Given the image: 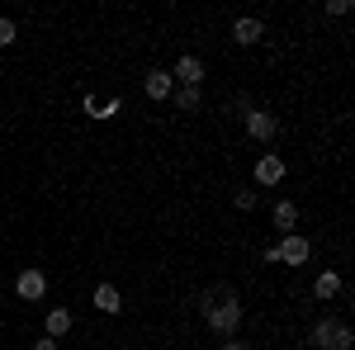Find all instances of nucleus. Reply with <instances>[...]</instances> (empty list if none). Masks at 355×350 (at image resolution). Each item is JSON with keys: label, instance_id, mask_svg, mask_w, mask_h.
I'll list each match as a JSON object with an SVG mask.
<instances>
[{"label": "nucleus", "instance_id": "nucleus-1", "mask_svg": "<svg viewBox=\"0 0 355 350\" xmlns=\"http://www.w3.org/2000/svg\"><path fill=\"white\" fill-rule=\"evenodd\" d=\"M199 317H204V326L214 331V336H223V341H232L237 331H242V298H237V289H227V284H218V289H209L204 294V303H199Z\"/></svg>", "mask_w": 355, "mask_h": 350}, {"label": "nucleus", "instance_id": "nucleus-2", "mask_svg": "<svg viewBox=\"0 0 355 350\" xmlns=\"http://www.w3.org/2000/svg\"><path fill=\"white\" fill-rule=\"evenodd\" d=\"M313 346L318 350H355V331L341 317H318L313 322Z\"/></svg>", "mask_w": 355, "mask_h": 350}, {"label": "nucleus", "instance_id": "nucleus-3", "mask_svg": "<svg viewBox=\"0 0 355 350\" xmlns=\"http://www.w3.org/2000/svg\"><path fill=\"white\" fill-rule=\"evenodd\" d=\"M246 137H256V142H275L279 137V119H275L270 109H246Z\"/></svg>", "mask_w": 355, "mask_h": 350}, {"label": "nucleus", "instance_id": "nucleus-4", "mask_svg": "<svg viewBox=\"0 0 355 350\" xmlns=\"http://www.w3.org/2000/svg\"><path fill=\"white\" fill-rule=\"evenodd\" d=\"M313 256V242L299 237V232H289L284 242H275V265H303Z\"/></svg>", "mask_w": 355, "mask_h": 350}, {"label": "nucleus", "instance_id": "nucleus-5", "mask_svg": "<svg viewBox=\"0 0 355 350\" xmlns=\"http://www.w3.org/2000/svg\"><path fill=\"white\" fill-rule=\"evenodd\" d=\"M15 294L24 298V303H38V298L48 294V274H43V270H33V265H24L19 274H15Z\"/></svg>", "mask_w": 355, "mask_h": 350}, {"label": "nucleus", "instance_id": "nucleus-6", "mask_svg": "<svg viewBox=\"0 0 355 350\" xmlns=\"http://www.w3.org/2000/svg\"><path fill=\"white\" fill-rule=\"evenodd\" d=\"M266 38V24L256 19V15H237L232 19V43H242V48H256Z\"/></svg>", "mask_w": 355, "mask_h": 350}, {"label": "nucleus", "instance_id": "nucleus-7", "mask_svg": "<svg viewBox=\"0 0 355 350\" xmlns=\"http://www.w3.org/2000/svg\"><path fill=\"white\" fill-rule=\"evenodd\" d=\"M142 90H147V100H171V90H175V81H171V71H162V67H152V71L142 76Z\"/></svg>", "mask_w": 355, "mask_h": 350}, {"label": "nucleus", "instance_id": "nucleus-8", "mask_svg": "<svg viewBox=\"0 0 355 350\" xmlns=\"http://www.w3.org/2000/svg\"><path fill=\"white\" fill-rule=\"evenodd\" d=\"M284 170H289V166H284V157L266 152V157L256 161V185H279V180H284Z\"/></svg>", "mask_w": 355, "mask_h": 350}, {"label": "nucleus", "instance_id": "nucleus-9", "mask_svg": "<svg viewBox=\"0 0 355 350\" xmlns=\"http://www.w3.org/2000/svg\"><path fill=\"white\" fill-rule=\"evenodd\" d=\"M204 76H209V71H204V62H199V57H180V62H175V71H171V81H180V85H199Z\"/></svg>", "mask_w": 355, "mask_h": 350}, {"label": "nucleus", "instance_id": "nucleus-10", "mask_svg": "<svg viewBox=\"0 0 355 350\" xmlns=\"http://www.w3.org/2000/svg\"><path fill=\"white\" fill-rule=\"evenodd\" d=\"M95 308H100L105 317H119V313H123V298H119V289H114V284H95Z\"/></svg>", "mask_w": 355, "mask_h": 350}, {"label": "nucleus", "instance_id": "nucleus-11", "mask_svg": "<svg viewBox=\"0 0 355 350\" xmlns=\"http://www.w3.org/2000/svg\"><path fill=\"white\" fill-rule=\"evenodd\" d=\"M341 289H346V279H341L336 270H322V274L313 279V294L322 298V303H327V298H336V294H341Z\"/></svg>", "mask_w": 355, "mask_h": 350}, {"label": "nucleus", "instance_id": "nucleus-12", "mask_svg": "<svg viewBox=\"0 0 355 350\" xmlns=\"http://www.w3.org/2000/svg\"><path fill=\"white\" fill-rule=\"evenodd\" d=\"M171 95H175V109H180V114H194V109L204 105V95H199V85H175Z\"/></svg>", "mask_w": 355, "mask_h": 350}, {"label": "nucleus", "instance_id": "nucleus-13", "mask_svg": "<svg viewBox=\"0 0 355 350\" xmlns=\"http://www.w3.org/2000/svg\"><path fill=\"white\" fill-rule=\"evenodd\" d=\"M275 227H279V232H284V237H289V232H294V222H299V209H294V204H289V199H279V204H275Z\"/></svg>", "mask_w": 355, "mask_h": 350}, {"label": "nucleus", "instance_id": "nucleus-14", "mask_svg": "<svg viewBox=\"0 0 355 350\" xmlns=\"http://www.w3.org/2000/svg\"><path fill=\"white\" fill-rule=\"evenodd\" d=\"M67 331H71V313H67V308H53V313H48V331H43V336L62 341Z\"/></svg>", "mask_w": 355, "mask_h": 350}, {"label": "nucleus", "instance_id": "nucleus-15", "mask_svg": "<svg viewBox=\"0 0 355 350\" xmlns=\"http://www.w3.org/2000/svg\"><path fill=\"white\" fill-rule=\"evenodd\" d=\"M15 38H19L15 19H5V15H0V48H15Z\"/></svg>", "mask_w": 355, "mask_h": 350}, {"label": "nucleus", "instance_id": "nucleus-16", "mask_svg": "<svg viewBox=\"0 0 355 350\" xmlns=\"http://www.w3.org/2000/svg\"><path fill=\"white\" fill-rule=\"evenodd\" d=\"M232 204H237L242 213H251V209H256V189H237V194H232Z\"/></svg>", "mask_w": 355, "mask_h": 350}, {"label": "nucleus", "instance_id": "nucleus-17", "mask_svg": "<svg viewBox=\"0 0 355 350\" xmlns=\"http://www.w3.org/2000/svg\"><path fill=\"white\" fill-rule=\"evenodd\" d=\"M351 10H355L351 0H327V15H331V19H341V15H351Z\"/></svg>", "mask_w": 355, "mask_h": 350}, {"label": "nucleus", "instance_id": "nucleus-18", "mask_svg": "<svg viewBox=\"0 0 355 350\" xmlns=\"http://www.w3.org/2000/svg\"><path fill=\"white\" fill-rule=\"evenodd\" d=\"M119 109H123V100H119V95H114V100H105V109H100V119H114V114H119Z\"/></svg>", "mask_w": 355, "mask_h": 350}, {"label": "nucleus", "instance_id": "nucleus-19", "mask_svg": "<svg viewBox=\"0 0 355 350\" xmlns=\"http://www.w3.org/2000/svg\"><path fill=\"white\" fill-rule=\"evenodd\" d=\"M33 350H57V341H53V336H38V341H33Z\"/></svg>", "mask_w": 355, "mask_h": 350}, {"label": "nucleus", "instance_id": "nucleus-20", "mask_svg": "<svg viewBox=\"0 0 355 350\" xmlns=\"http://www.w3.org/2000/svg\"><path fill=\"white\" fill-rule=\"evenodd\" d=\"M218 350H251V346H246V341H237V336H232V341H223Z\"/></svg>", "mask_w": 355, "mask_h": 350}]
</instances>
